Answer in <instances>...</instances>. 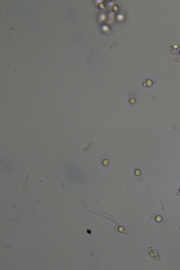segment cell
I'll list each match as a JSON object with an SVG mask.
<instances>
[{"mask_svg": "<svg viewBox=\"0 0 180 270\" xmlns=\"http://www.w3.org/2000/svg\"><path fill=\"white\" fill-rule=\"evenodd\" d=\"M151 219L160 224L164 225L166 221L164 218L162 217L159 214H153L151 216Z\"/></svg>", "mask_w": 180, "mask_h": 270, "instance_id": "cell-1", "label": "cell"}]
</instances>
